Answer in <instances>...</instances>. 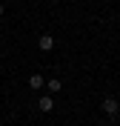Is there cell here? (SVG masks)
Wrapping results in <instances>:
<instances>
[{"label":"cell","mask_w":120,"mask_h":126,"mask_svg":"<svg viewBox=\"0 0 120 126\" xmlns=\"http://www.w3.org/2000/svg\"><path fill=\"white\" fill-rule=\"evenodd\" d=\"M37 49L40 52H52V49H54V37H52V34H40L37 37Z\"/></svg>","instance_id":"1"},{"label":"cell","mask_w":120,"mask_h":126,"mask_svg":"<svg viewBox=\"0 0 120 126\" xmlns=\"http://www.w3.org/2000/svg\"><path fill=\"white\" fill-rule=\"evenodd\" d=\"M103 112L109 115V118H114V115L120 112V103L114 100V97H106V100H103Z\"/></svg>","instance_id":"2"},{"label":"cell","mask_w":120,"mask_h":126,"mask_svg":"<svg viewBox=\"0 0 120 126\" xmlns=\"http://www.w3.org/2000/svg\"><path fill=\"white\" fill-rule=\"evenodd\" d=\"M37 109L40 112H52V109H54V97H49V94L40 97V100H37Z\"/></svg>","instance_id":"3"},{"label":"cell","mask_w":120,"mask_h":126,"mask_svg":"<svg viewBox=\"0 0 120 126\" xmlns=\"http://www.w3.org/2000/svg\"><path fill=\"white\" fill-rule=\"evenodd\" d=\"M43 83H46V80L40 78V75H32V78H29V86H32V89H40Z\"/></svg>","instance_id":"4"},{"label":"cell","mask_w":120,"mask_h":126,"mask_svg":"<svg viewBox=\"0 0 120 126\" xmlns=\"http://www.w3.org/2000/svg\"><path fill=\"white\" fill-rule=\"evenodd\" d=\"M49 89H52V92H60V78H52V80H49Z\"/></svg>","instance_id":"5"},{"label":"cell","mask_w":120,"mask_h":126,"mask_svg":"<svg viewBox=\"0 0 120 126\" xmlns=\"http://www.w3.org/2000/svg\"><path fill=\"white\" fill-rule=\"evenodd\" d=\"M3 12H6V9H3V3H0V17H3Z\"/></svg>","instance_id":"6"},{"label":"cell","mask_w":120,"mask_h":126,"mask_svg":"<svg viewBox=\"0 0 120 126\" xmlns=\"http://www.w3.org/2000/svg\"><path fill=\"white\" fill-rule=\"evenodd\" d=\"M106 126H114V123H106Z\"/></svg>","instance_id":"7"},{"label":"cell","mask_w":120,"mask_h":126,"mask_svg":"<svg viewBox=\"0 0 120 126\" xmlns=\"http://www.w3.org/2000/svg\"><path fill=\"white\" fill-rule=\"evenodd\" d=\"M52 3H57V0H52Z\"/></svg>","instance_id":"8"}]
</instances>
